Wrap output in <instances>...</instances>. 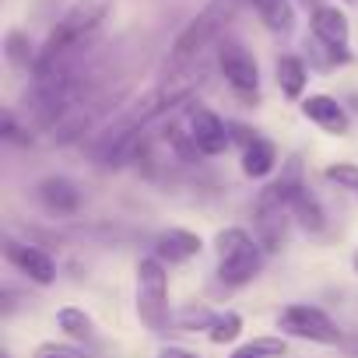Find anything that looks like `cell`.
I'll list each match as a JSON object with an SVG mask.
<instances>
[{
	"label": "cell",
	"instance_id": "obj_1",
	"mask_svg": "<svg viewBox=\"0 0 358 358\" xmlns=\"http://www.w3.org/2000/svg\"><path fill=\"white\" fill-rule=\"evenodd\" d=\"M204 81H208V64H204V60L194 64V67H187V71L165 74L162 85H155L148 95H141L137 102H130V109H123V113L99 134V141L92 144V155L102 158L113 144L127 141L130 134L148 130L151 123H158L162 116H169V113L179 109V106H190V99L197 95V88H201Z\"/></svg>",
	"mask_w": 358,
	"mask_h": 358
},
{
	"label": "cell",
	"instance_id": "obj_2",
	"mask_svg": "<svg viewBox=\"0 0 358 358\" xmlns=\"http://www.w3.org/2000/svg\"><path fill=\"white\" fill-rule=\"evenodd\" d=\"M236 11H239V0H208V4L187 22V29L176 36L169 60H165V74H176V71H187V67L201 64L208 46L218 43V36L232 25Z\"/></svg>",
	"mask_w": 358,
	"mask_h": 358
},
{
	"label": "cell",
	"instance_id": "obj_3",
	"mask_svg": "<svg viewBox=\"0 0 358 358\" xmlns=\"http://www.w3.org/2000/svg\"><path fill=\"white\" fill-rule=\"evenodd\" d=\"M215 250H218V271L215 274H218V285H225V288L250 285L264 271V260H267V250L246 229H222L215 236Z\"/></svg>",
	"mask_w": 358,
	"mask_h": 358
},
{
	"label": "cell",
	"instance_id": "obj_4",
	"mask_svg": "<svg viewBox=\"0 0 358 358\" xmlns=\"http://www.w3.org/2000/svg\"><path fill=\"white\" fill-rule=\"evenodd\" d=\"M137 316L151 334H165L172 327V316H169V271L158 257H144L137 264Z\"/></svg>",
	"mask_w": 358,
	"mask_h": 358
},
{
	"label": "cell",
	"instance_id": "obj_5",
	"mask_svg": "<svg viewBox=\"0 0 358 358\" xmlns=\"http://www.w3.org/2000/svg\"><path fill=\"white\" fill-rule=\"evenodd\" d=\"M278 330L288 337H299V341H313V344H341L344 341L341 327L320 306H306V302L285 306L278 313Z\"/></svg>",
	"mask_w": 358,
	"mask_h": 358
},
{
	"label": "cell",
	"instance_id": "obj_6",
	"mask_svg": "<svg viewBox=\"0 0 358 358\" xmlns=\"http://www.w3.org/2000/svg\"><path fill=\"white\" fill-rule=\"evenodd\" d=\"M116 92L113 88H102V92H95V95H88V99H81L74 109H67L50 130H53V141L57 144H74V141H81L85 134H92L95 127H99V120L116 106Z\"/></svg>",
	"mask_w": 358,
	"mask_h": 358
},
{
	"label": "cell",
	"instance_id": "obj_7",
	"mask_svg": "<svg viewBox=\"0 0 358 358\" xmlns=\"http://www.w3.org/2000/svg\"><path fill=\"white\" fill-rule=\"evenodd\" d=\"M309 29H313L316 43L330 53V60H337V64L351 60V25H348V15L341 8H327V4L313 8Z\"/></svg>",
	"mask_w": 358,
	"mask_h": 358
},
{
	"label": "cell",
	"instance_id": "obj_8",
	"mask_svg": "<svg viewBox=\"0 0 358 358\" xmlns=\"http://www.w3.org/2000/svg\"><path fill=\"white\" fill-rule=\"evenodd\" d=\"M218 67H222L225 81H229L239 95H257V88H260V67H257V57H253L243 43L229 39V43L218 50Z\"/></svg>",
	"mask_w": 358,
	"mask_h": 358
},
{
	"label": "cell",
	"instance_id": "obj_9",
	"mask_svg": "<svg viewBox=\"0 0 358 358\" xmlns=\"http://www.w3.org/2000/svg\"><path fill=\"white\" fill-rule=\"evenodd\" d=\"M187 134H190L194 148H197L201 155H208V158L222 155V151L232 144L229 123H225L218 113L204 109V106H194V109L187 113Z\"/></svg>",
	"mask_w": 358,
	"mask_h": 358
},
{
	"label": "cell",
	"instance_id": "obj_10",
	"mask_svg": "<svg viewBox=\"0 0 358 358\" xmlns=\"http://www.w3.org/2000/svg\"><path fill=\"white\" fill-rule=\"evenodd\" d=\"M288 222H292V208H285L278 201H267V197H257V204H253V236L260 239V246L267 253L285 246Z\"/></svg>",
	"mask_w": 358,
	"mask_h": 358
},
{
	"label": "cell",
	"instance_id": "obj_11",
	"mask_svg": "<svg viewBox=\"0 0 358 358\" xmlns=\"http://www.w3.org/2000/svg\"><path fill=\"white\" fill-rule=\"evenodd\" d=\"M4 257H8V264L11 267H18L29 281H36V285H53V278H57V264H53V257L46 253V250H39V246H32V243H18V239H4Z\"/></svg>",
	"mask_w": 358,
	"mask_h": 358
},
{
	"label": "cell",
	"instance_id": "obj_12",
	"mask_svg": "<svg viewBox=\"0 0 358 358\" xmlns=\"http://www.w3.org/2000/svg\"><path fill=\"white\" fill-rule=\"evenodd\" d=\"M302 116H306L309 123H316L320 130L334 134V137H344V134L351 130V120H348L344 106H341L337 99H330V95H309V99L302 102Z\"/></svg>",
	"mask_w": 358,
	"mask_h": 358
},
{
	"label": "cell",
	"instance_id": "obj_13",
	"mask_svg": "<svg viewBox=\"0 0 358 358\" xmlns=\"http://www.w3.org/2000/svg\"><path fill=\"white\" fill-rule=\"evenodd\" d=\"M201 236L197 232H187V229H169V232H162L158 239H155V253L151 257H158L162 264H187V260H194L197 253H201Z\"/></svg>",
	"mask_w": 358,
	"mask_h": 358
},
{
	"label": "cell",
	"instance_id": "obj_14",
	"mask_svg": "<svg viewBox=\"0 0 358 358\" xmlns=\"http://www.w3.org/2000/svg\"><path fill=\"white\" fill-rule=\"evenodd\" d=\"M36 197L53 211V215H74L81 208V190L64 176H46L36 187Z\"/></svg>",
	"mask_w": 358,
	"mask_h": 358
},
{
	"label": "cell",
	"instance_id": "obj_15",
	"mask_svg": "<svg viewBox=\"0 0 358 358\" xmlns=\"http://www.w3.org/2000/svg\"><path fill=\"white\" fill-rule=\"evenodd\" d=\"M274 165H278V148L267 137L250 134L246 137V148H243V172L250 179H264V176L274 172Z\"/></svg>",
	"mask_w": 358,
	"mask_h": 358
},
{
	"label": "cell",
	"instance_id": "obj_16",
	"mask_svg": "<svg viewBox=\"0 0 358 358\" xmlns=\"http://www.w3.org/2000/svg\"><path fill=\"white\" fill-rule=\"evenodd\" d=\"M253 11L260 15V22L274 32V36H292L295 29V8L292 0H250Z\"/></svg>",
	"mask_w": 358,
	"mask_h": 358
},
{
	"label": "cell",
	"instance_id": "obj_17",
	"mask_svg": "<svg viewBox=\"0 0 358 358\" xmlns=\"http://www.w3.org/2000/svg\"><path fill=\"white\" fill-rule=\"evenodd\" d=\"M4 57H8V64L18 67V71H36V64H39V50H36L32 39H29L25 32H18V29H11V32L4 36Z\"/></svg>",
	"mask_w": 358,
	"mask_h": 358
},
{
	"label": "cell",
	"instance_id": "obj_18",
	"mask_svg": "<svg viewBox=\"0 0 358 358\" xmlns=\"http://www.w3.org/2000/svg\"><path fill=\"white\" fill-rule=\"evenodd\" d=\"M278 88L288 95V99H302L306 92V81H309V71L299 57H278Z\"/></svg>",
	"mask_w": 358,
	"mask_h": 358
},
{
	"label": "cell",
	"instance_id": "obj_19",
	"mask_svg": "<svg viewBox=\"0 0 358 358\" xmlns=\"http://www.w3.org/2000/svg\"><path fill=\"white\" fill-rule=\"evenodd\" d=\"M57 323H60V330L71 337V341H92L95 337V323H92V316L85 313V309H78V306H64L60 313H57Z\"/></svg>",
	"mask_w": 358,
	"mask_h": 358
},
{
	"label": "cell",
	"instance_id": "obj_20",
	"mask_svg": "<svg viewBox=\"0 0 358 358\" xmlns=\"http://www.w3.org/2000/svg\"><path fill=\"white\" fill-rule=\"evenodd\" d=\"M292 218H295L302 229H309V232H320V229H323V208H320V201L309 194V187H302V190L295 194V201H292Z\"/></svg>",
	"mask_w": 358,
	"mask_h": 358
},
{
	"label": "cell",
	"instance_id": "obj_21",
	"mask_svg": "<svg viewBox=\"0 0 358 358\" xmlns=\"http://www.w3.org/2000/svg\"><path fill=\"white\" fill-rule=\"evenodd\" d=\"M215 320H218V313H211L208 306H183L172 316V327L183 334H197V330H211Z\"/></svg>",
	"mask_w": 358,
	"mask_h": 358
},
{
	"label": "cell",
	"instance_id": "obj_22",
	"mask_svg": "<svg viewBox=\"0 0 358 358\" xmlns=\"http://www.w3.org/2000/svg\"><path fill=\"white\" fill-rule=\"evenodd\" d=\"M243 334V316L239 313H218V320L211 323V330H208V337H211V344H232L236 337Z\"/></svg>",
	"mask_w": 358,
	"mask_h": 358
},
{
	"label": "cell",
	"instance_id": "obj_23",
	"mask_svg": "<svg viewBox=\"0 0 358 358\" xmlns=\"http://www.w3.org/2000/svg\"><path fill=\"white\" fill-rule=\"evenodd\" d=\"M288 351V344L281 337H257L250 344H243L232 358H281Z\"/></svg>",
	"mask_w": 358,
	"mask_h": 358
},
{
	"label": "cell",
	"instance_id": "obj_24",
	"mask_svg": "<svg viewBox=\"0 0 358 358\" xmlns=\"http://www.w3.org/2000/svg\"><path fill=\"white\" fill-rule=\"evenodd\" d=\"M327 179H330V183H337L341 190H348V194L358 197V165H351V162H337V165L327 169Z\"/></svg>",
	"mask_w": 358,
	"mask_h": 358
},
{
	"label": "cell",
	"instance_id": "obj_25",
	"mask_svg": "<svg viewBox=\"0 0 358 358\" xmlns=\"http://www.w3.org/2000/svg\"><path fill=\"white\" fill-rule=\"evenodd\" d=\"M32 358H92L85 348H74V344H57V341H46L32 351Z\"/></svg>",
	"mask_w": 358,
	"mask_h": 358
},
{
	"label": "cell",
	"instance_id": "obj_26",
	"mask_svg": "<svg viewBox=\"0 0 358 358\" xmlns=\"http://www.w3.org/2000/svg\"><path fill=\"white\" fill-rule=\"evenodd\" d=\"M4 141H11V144H22V148H29V144H32V134H29V127H18L15 113H8V116H4Z\"/></svg>",
	"mask_w": 358,
	"mask_h": 358
},
{
	"label": "cell",
	"instance_id": "obj_27",
	"mask_svg": "<svg viewBox=\"0 0 358 358\" xmlns=\"http://www.w3.org/2000/svg\"><path fill=\"white\" fill-rule=\"evenodd\" d=\"M158 358H197V355H194V351H187V348H172V344H169V348H162V351H158Z\"/></svg>",
	"mask_w": 358,
	"mask_h": 358
},
{
	"label": "cell",
	"instance_id": "obj_28",
	"mask_svg": "<svg viewBox=\"0 0 358 358\" xmlns=\"http://www.w3.org/2000/svg\"><path fill=\"white\" fill-rule=\"evenodd\" d=\"M299 4H306V8H320V4H316V0H299Z\"/></svg>",
	"mask_w": 358,
	"mask_h": 358
},
{
	"label": "cell",
	"instance_id": "obj_29",
	"mask_svg": "<svg viewBox=\"0 0 358 358\" xmlns=\"http://www.w3.org/2000/svg\"><path fill=\"white\" fill-rule=\"evenodd\" d=\"M351 264H355V274H358V253H355V257H351Z\"/></svg>",
	"mask_w": 358,
	"mask_h": 358
},
{
	"label": "cell",
	"instance_id": "obj_30",
	"mask_svg": "<svg viewBox=\"0 0 358 358\" xmlns=\"http://www.w3.org/2000/svg\"><path fill=\"white\" fill-rule=\"evenodd\" d=\"M344 4H348V8H358V0H344Z\"/></svg>",
	"mask_w": 358,
	"mask_h": 358
}]
</instances>
